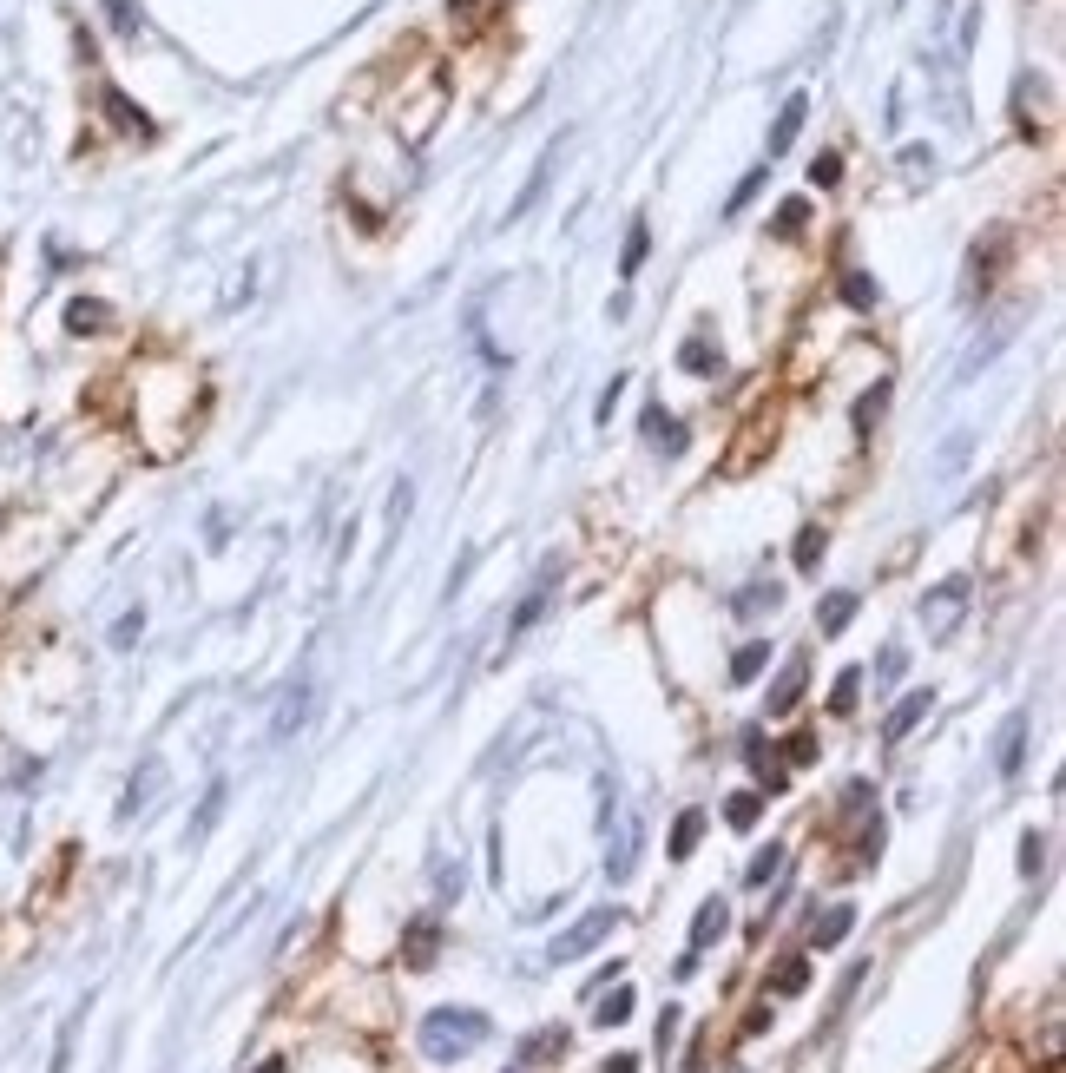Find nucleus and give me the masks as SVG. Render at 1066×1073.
Segmentation results:
<instances>
[{
    "mask_svg": "<svg viewBox=\"0 0 1066 1073\" xmlns=\"http://www.w3.org/2000/svg\"><path fill=\"white\" fill-rule=\"evenodd\" d=\"M487 1034H494V1021H487L481 1008H435V1014H422V1034H415V1041H422L428 1060H441V1067H448V1060L474 1054Z\"/></svg>",
    "mask_w": 1066,
    "mask_h": 1073,
    "instance_id": "nucleus-1",
    "label": "nucleus"
},
{
    "mask_svg": "<svg viewBox=\"0 0 1066 1073\" xmlns=\"http://www.w3.org/2000/svg\"><path fill=\"white\" fill-rule=\"evenodd\" d=\"M612 922H619V909H593V916H580L566 935H553L547 962H580V955H593V948L612 935Z\"/></svg>",
    "mask_w": 1066,
    "mask_h": 1073,
    "instance_id": "nucleus-2",
    "label": "nucleus"
},
{
    "mask_svg": "<svg viewBox=\"0 0 1066 1073\" xmlns=\"http://www.w3.org/2000/svg\"><path fill=\"white\" fill-rule=\"evenodd\" d=\"M803 679H810V659H803V652H790V659L777 665V679H770V692H764V711H770V718H784V711H797V698H803Z\"/></svg>",
    "mask_w": 1066,
    "mask_h": 1073,
    "instance_id": "nucleus-3",
    "label": "nucleus"
},
{
    "mask_svg": "<svg viewBox=\"0 0 1066 1073\" xmlns=\"http://www.w3.org/2000/svg\"><path fill=\"white\" fill-rule=\"evenodd\" d=\"M1027 711H1007V725H1001V738H994V771L1001 777H1020L1027 771Z\"/></svg>",
    "mask_w": 1066,
    "mask_h": 1073,
    "instance_id": "nucleus-4",
    "label": "nucleus"
},
{
    "mask_svg": "<svg viewBox=\"0 0 1066 1073\" xmlns=\"http://www.w3.org/2000/svg\"><path fill=\"white\" fill-rule=\"evenodd\" d=\"M435 955H441V916L428 909V916H415L402 929V962L408 968H435Z\"/></svg>",
    "mask_w": 1066,
    "mask_h": 1073,
    "instance_id": "nucleus-5",
    "label": "nucleus"
},
{
    "mask_svg": "<svg viewBox=\"0 0 1066 1073\" xmlns=\"http://www.w3.org/2000/svg\"><path fill=\"white\" fill-rule=\"evenodd\" d=\"M303 725H310V679H290V685H283L277 718H270V738H277V744H290Z\"/></svg>",
    "mask_w": 1066,
    "mask_h": 1073,
    "instance_id": "nucleus-6",
    "label": "nucleus"
},
{
    "mask_svg": "<svg viewBox=\"0 0 1066 1073\" xmlns=\"http://www.w3.org/2000/svg\"><path fill=\"white\" fill-rule=\"evenodd\" d=\"M165 790V758H145L139 771H132V784H126V797H119V817H139V810H152V797Z\"/></svg>",
    "mask_w": 1066,
    "mask_h": 1073,
    "instance_id": "nucleus-7",
    "label": "nucleus"
},
{
    "mask_svg": "<svg viewBox=\"0 0 1066 1073\" xmlns=\"http://www.w3.org/2000/svg\"><path fill=\"white\" fill-rule=\"evenodd\" d=\"M639 428H645V448H659V455H685V422H678V415H665L659 402H645Z\"/></svg>",
    "mask_w": 1066,
    "mask_h": 1073,
    "instance_id": "nucleus-8",
    "label": "nucleus"
},
{
    "mask_svg": "<svg viewBox=\"0 0 1066 1073\" xmlns=\"http://www.w3.org/2000/svg\"><path fill=\"white\" fill-rule=\"evenodd\" d=\"M724 929H731V902H724V896H705V902H698V916H691V955H705Z\"/></svg>",
    "mask_w": 1066,
    "mask_h": 1073,
    "instance_id": "nucleus-9",
    "label": "nucleus"
},
{
    "mask_svg": "<svg viewBox=\"0 0 1066 1073\" xmlns=\"http://www.w3.org/2000/svg\"><path fill=\"white\" fill-rule=\"evenodd\" d=\"M803 119H810V99H803V93H790V99H784V112H777V126H770V139H764V152H770V158H784L790 145H797Z\"/></svg>",
    "mask_w": 1066,
    "mask_h": 1073,
    "instance_id": "nucleus-10",
    "label": "nucleus"
},
{
    "mask_svg": "<svg viewBox=\"0 0 1066 1073\" xmlns=\"http://www.w3.org/2000/svg\"><path fill=\"white\" fill-rule=\"evenodd\" d=\"M224 804H231V784H224V777H211V790H204L198 817L185 823V843H204V837H211V830H218V817H224Z\"/></svg>",
    "mask_w": 1066,
    "mask_h": 1073,
    "instance_id": "nucleus-11",
    "label": "nucleus"
},
{
    "mask_svg": "<svg viewBox=\"0 0 1066 1073\" xmlns=\"http://www.w3.org/2000/svg\"><path fill=\"white\" fill-rule=\"evenodd\" d=\"M922 718H928V692H902V705L882 718V744H902L915 725H922Z\"/></svg>",
    "mask_w": 1066,
    "mask_h": 1073,
    "instance_id": "nucleus-12",
    "label": "nucleus"
},
{
    "mask_svg": "<svg viewBox=\"0 0 1066 1073\" xmlns=\"http://www.w3.org/2000/svg\"><path fill=\"white\" fill-rule=\"evenodd\" d=\"M547 606H553V567H540V580H533V593H527V600L514 606V619H507V639H520V632H527L533 619L547 613Z\"/></svg>",
    "mask_w": 1066,
    "mask_h": 1073,
    "instance_id": "nucleus-13",
    "label": "nucleus"
},
{
    "mask_svg": "<svg viewBox=\"0 0 1066 1073\" xmlns=\"http://www.w3.org/2000/svg\"><path fill=\"white\" fill-rule=\"evenodd\" d=\"M961 606H968V580H941L935 593L922 600V619H928V626H948Z\"/></svg>",
    "mask_w": 1066,
    "mask_h": 1073,
    "instance_id": "nucleus-14",
    "label": "nucleus"
},
{
    "mask_svg": "<svg viewBox=\"0 0 1066 1073\" xmlns=\"http://www.w3.org/2000/svg\"><path fill=\"white\" fill-rule=\"evenodd\" d=\"M66 330H73V336H99V330H112V303H99V297H73V303H66Z\"/></svg>",
    "mask_w": 1066,
    "mask_h": 1073,
    "instance_id": "nucleus-15",
    "label": "nucleus"
},
{
    "mask_svg": "<svg viewBox=\"0 0 1066 1073\" xmlns=\"http://www.w3.org/2000/svg\"><path fill=\"white\" fill-rule=\"evenodd\" d=\"M698 843H705V810H678L665 856H672V863H685V856H698Z\"/></svg>",
    "mask_w": 1066,
    "mask_h": 1073,
    "instance_id": "nucleus-16",
    "label": "nucleus"
},
{
    "mask_svg": "<svg viewBox=\"0 0 1066 1073\" xmlns=\"http://www.w3.org/2000/svg\"><path fill=\"white\" fill-rule=\"evenodd\" d=\"M777 606H784V586H777V580H751V586L731 600V613H737V619H757V613H777Z\"/></svg>",
    "mask_w": 1066,
    "mask_h": 1073,
    "instance_id": "nucleus-17",
    "label": "nucleus"
},
{
    "mask_svg": "<svg viewBox=\"0 0 1066 1073\" xmlns=\"http://www.w3.org/2000/svg\"><path fill=\"white\" fill-rule=\"evenodd\" d=\"M856 606H863V593H823V606H816V632L836 639V632L856 619Z\"/></svg>",
    "mask_w": 1066,
    "mask_h": 1073,
    "instance_id": "nucleus-18",
    "label": "nucleus"
},
{
    "mask_svg": "<svg viewBox=\"0 0 1066 1073\" xmlns=\"http://www.w3.org/2000/svg\"><path fill=\"white\" fill-rule=\"evenodd\" d=\"M849 929H856V909H849V902H836L830 916H816V922H810V948H836Z\"/></svg>",
    "mask_w": 1066,
    "mask_h": 1073,
    "instance_id": "nucleus-19",
    "label": "nucleus"
},
{
    "mask_svg": "<svg viewBox=\"0 0 1066 1073\" xmlns=\"http://www.w3.org/2000/svg\"><path fill=\"white\" fill-rule=\"evenodd\" d=\"M632 863H639V823H626V830H619V843H612V856H606V883L619 889L632 876Z\"/></svg>",
    "mask_w": 1066,
    "mask_h": 1073,
    "instance_id": "nucleus-20",
    "label": "nucleus"
},
{
    "mask_svg": "<svg viewBox=\"0 0 1066 1073\" xmlns=\"http://www.w3.org/2000/svg\"><path fill=\"white\" fill-rule=\"evenodd\" d=\"M678 369H691V376H718L724 356H718V343H711V336H685V349H678Z\"/></svg>",
    "mask_w": 1066,
    "mask_h": 1073,
    "instance_id": "nucleus-21",
    "label": "nucleus"
},
{
    "mask_svg": "<svg viewBox=\"0 0 1066 1073\" xmlns=\"http://www.w3.org/2000/svg\"><path fill=\"white\" fill-rule=\"evenodd\" d=\"M645 257H652V224H645V218H632L626 251H619V277H639V270H645Z\"/></svg>",
    "mask_w": 1066,
    "mask_h": 1073,
    "instance_id": "nucleus-22",
    "label": "nucleus"
},
{
    "mask_svg": "<svg viewBox=\"0 0 1066 1073\" xmlns=\"http://www.w3.org/2000/svg\"><path fill=\"white\" fill-rule=\"evenodd\" d=\"M106 112H112V126H119V132H139V139H152V119H145V112L132 106L119 86H106Z\"/></svg>",
    "mask_w": 1066,
    "mask_h": 1073,
    "instance_id": "nucleus-23",
    "label": "nucleus"
},
{
    "mask_svg": "<svg viewBox=\"0 0 1066 1073\" xmlns=\"http://www.w3.org/2000/svg\"><path fill=\"white\" fill-rule=\"evenodd\" d=\"M566 1054V1027H540V1034H527L520 1041V1067H540V1060Z\"/></svg>",
    "mask_w": 1066,
    "mask_h": 1073,
    "instance_id": "nucleus-24",
    "label": "nucleus"
},
{
    "mask_svg": "<svg viewBox=\"0 0 1066 1073\" xmlns=\"http://www.w3.org/2000/svg\"><path fill=\"white\" fill-rule=\"evenodd\" d=\"M764 665H770V646H764V639H744V646L731 652V685H751Z\"/></svg>",
    "mask_w": 1066,
    "mask_h": 1073,
    "instance_id": "nucleus-25",
    "label": "nucleus"
},
{
    "mask_svg": "<svg viewBox=\"0 0 1066 1073\" xmlns=\"http://www.w3.org/2000/svg\"><path fill=\"white\" fill-rule=\"evenodd\" d=\"M757 817H764V797H757V790H731V797H724V823H731V830H757Z\"/></svg>",
    "mask_w": 1066,
    "mask_h": 1073,
    "instance_id": "nucleus-26",
    "label": "nucleus"
},
{
    "mask_svg": "<svg viewBox=\"0 0 1066 1073\" xmlns=\"http://www.w3.org/2000/svg\"><path fill=\"white\" fill-rule=\"evenodd\" d=\"M803 988H810V962H803V955H790V962L770 975V1001H790V995H803Z\"/></svg>",
    "mask_w": 1066,
    "mask_h": 1073,
    "instance_id": "nucleus-27",
    "label": "nucleus"
},
{
    "mask_svg": "<svg viewBox=\"0 0 1066 1073\" xmlns=\"http://www.w3.org/2000/svg\"><path fill=\"white\" fill-rule=\"evenodd\" d=\"M777 876H784V843H770V850H757V856H751V869H744V883H751V889L777 883Z\"/></svg>",
    "mask_w": 1066,
    "mask_h": 1073,
    "instance_id": "nucleus-28",
    "label": "nucleus"
},
{
    "mask_svg": "<svg viewBox=\"0 0 1066 1073\" xmlns=\"http://www.w3.org/2000/svg\"><path fill=\"white\" fill-rule=\"evenodd\" d=\"M599 1027H619V1021H632V988L626 981H612V995H599V1014H593Z\"/></svg>",
    "mask_w": 1066,
    "mask_h": 1073,
    "instance_id": "nucleus-29",
    "label": "nucleus"
},
{
    "mask_svg": "<svg viewBox=\"0 0 1066 1073\" xmlns=\"http://www.w3.org/2000/svg\"><path fill=\"white\" fill-rule=\"evenodd\" d=\"M843 303L849 310H876V277L869 270H843Z\"/></svg>",
    "mask_w": 1066,
    "mask_h": 1073,
    "instance_id": "nucleus-30",
    "label": "nucleus"
},
{
    "mask_svg": "<svg viewBox=\"0 0 1066 1073\" xmlns=\"http://www.w3.org/2000/svg\"><path fill=\"white\" fill-rule=\"evenodd\" d=\"M856 692H863V672L849 665V672H836V685H830V711L843 718V711H856Z\"/></svg>",
    "mask_w": 1066,
    "mask_h": 1073,
    "instance_id": "nucleus-31",
    "label": "nucleus"
},
{
    "mask_svg": "<svg viewBox=\"0 0 1066 1073\" xmlns=\"http://www.w3.org/2000/svg\"><path fill=\"white\" fill-rule=\"evenodd\" d=\"M810 185H816V191H836V185H843V152H816V158H810Z\"/></svg>",
    "mask_w": 1066,
    "mask_h": 1073,
    "instance_id": "nucleus-32",
    "label": "nucleus"
},
{
    "mask_svg": "<svg viewBox=\"0 0 1066 1073\" xmlns=\"http://www.w3.org/2000/svg\"><path fill=\"white\" fill-rule=\"evenodd\" d=\"M764 178H770V165H757V172H744V178H737V191H731V198H724V218H737V211L751 205V198H757V185H764Z\"/></svg>",
    "mask_w": 1066,
    "mask_h": 1073,
    "instance_id": "nucleus-33",
    "label": "nucleus"
},
{
    "mask_svg": "<svg viewBox=\"0 0 1066 1073\" xmlns=\"http://www.w3.org/2000/svg\"><path fill=\"white\" fill-rule=\"evenodd\" d=\"M882 409H889V382H876V389L856 402V415H849V422H856V435H869V422H876Z\"/></svg>",
    "mask_w": 1066,
    "mask_h": 1073,
    "instance_id": "nucleus-34",
    "label": "nucleus"
},
{
    "mask_svg": "<svg viewBox=\"0 0 1066 1073\" xmlns=\"http://www.w3.org/2000/svg\"><path fill=\"white\" fill-rule=\"evenodd\" d=\"M803 224H810V205H803V198H784V205H777V224H770V231H777V237H797Z\"/></svg>",
    "mask_w": 1066,
    "mask_h": 1073,
    "instance_id": "nucleus-35",
    "label": "nucleus"
},
{
    "mask_svg": "<svg viewBox=\"0 0 1066 1073\" xmlns=\"http://www.w3.org/2000/svg\"><path fill=\"white\" fill-rule=\"evenodd\" d=\"M1040 869H1047V837L1027 830V837H1020V876H1040Z\"/></svg>",
    "mask_w": 1066,
    "mask_h": 1073,
    "instance_id": "nucleus-36",
    "label": "nucleus"
},
{
    "mask_svg": "<svg viewBox=\"0 0 1066 1073\" xmlns=\"http://www.w3.org/2000/svg\"><path fill=\"white\" fill-rule=\"evenodd\" d=\"M823 547H830V540H823V527H803V534H797V567H803V573H816Z\"/></svg>",
    "mask_w": 1066,
    "mask_h": 1073,
    "instance_id": "nucleus-37",
    "label": "nucleus"
},
{
    "mask_svg": "<svg viewBox=\"0 0 1066 1073\" xmlns=\"http://www.w3.org/2000/svg\"><path fill=\"white\" fill-rule=\"evenodd\" d=\"M145 632V606H132V613H119V626H112V646L119 652H132V639Z\"/></svg>",
    "mask_w": 1066,
    "mask_h": 1073,
    "instance_id": "nucleus-38",
    "label": "nucleus"
},
{
    "mask_svg": "<svg viewBox=\"0 0 1066 1073\" xmlns=\"http://www.w3.org/2000/svg\"><path fill=\"white\" fill-rule=\"evenodd\" d=\"M902 672H909V652H902V646H889V652L876 659V685H895Z\"/></svg>",
    "mask_w": 1066,
    "mask_h": 1073,
    "instance_id": "nucleus-39",
    "label": "nucleus"
},
{
    "mask_svg": "<svg viewBox=\"0 0 1066 1073\" xmlns=\"http://www.w3.org/2000/svg\"><path fill=\"white\" fill-rule=\"evenodd\" d=\"M106 20H112V33H139V7L132 0H106Z\"/></svg>",
    "mask_w": 1066,
    "mask_h": 1073,
    "instance_id": "nucleus-40",
    "label": "nucleus"
},
{
    "mask_svg": "<svg viewBox=\"0 0 1066 1073\" xmlns=\"http://www.w3.org/2000/svg\"><path fill=\"white\" fill-rule=\"evenodd\" d=\"M408 514H415V488H408V481H395V494H389V527H402Z\"/></svg>",
    "mask_w": 1066,
    "mask_h": 1073,
    "instance_id": "nucleus-41",
    "label": "nucleus"
},
{
    "mask_svg": "<svg viewBox=\"0 0 1066 1073\" xmlns=\"http://www.w3.org/2000/svg\"><path fill=\"white\" fill-rule=\"evenodd\" d=\"M672 1041H678V1008H665V1014H659V1034H652V1047H659V1060L672 1054Z\"/></svg>",
    "mask_w": 1066,
    "mask_h": 1073,
    "instance_id": "nucleus-42",
    "label": "nucleus"
},
{
    "mask_svg": "<svg viewBox=\"0 0 1066 1073\" xmlns=\"http://www.w3.org/2000/svg\"><path fill=\"white\" fill-rule=\"evenodd\" d=\"M435 889H441V902L461 896V869H455V863H435Z\"/></svg>",
    "mask_w": 1066,
    "mask_h": 1073,
    "instance_id": "nucleus-43",
    "label": "nucleus"
},
{
    "mask_svg": "<svg viewBox=\"0 0 1066 1073\" xmlns=\"http://www.w3.org/2000/svg\"><path fill=\"white\" fill-rule=\"evenodd\" d=\"M784 751H790V764H816V738H810V731H797Z\"/></svg>",
    "mask_w": 1066,
    "mask_h": 1073,
    "instance_id": "nucleus-44",
    "label": "nucleus"
},
{
    "mask_svg": "<svg viewBox=\"0 0 1066 1073\" xmlns=\"http://www.w3.org/2000/svg\"><path fill=\"white\" fill-rule=\"evenodd\" d=\"M882 837H889V830H882V817H869V830H863V863H876V856H882Z\"/></svg>",
    "mask_w": 1066,
    "mask_h": 1073,
    "instance_id": "nucleus-45",
    "label": "nucleus"
},
{
    "mask_svg": "<svg viewBox=\"0 0 1066 1073\" xmlns=\"http://www.w3.org/2000/svg\"><path fill=\"white\" fill-rule=\"evenodd\" d=\"M902 165H909V172H935V152H928V145H902Z\"/></svg>",
    "mask_w": 1066,
    "mask_h": 1073,
    "instance_id": "nucleus-46",
    "label": "nucleus"
},
{
    "mask_svg": "<svg viewBox=\"0 0 1066 1073\" xmlns=\"http://www.w3.org/2000/svg\"><path fill=\"white\" fill-rule=\"evenodd\" d=\"M961 461H968V435H955V442L941 448V468H961Z\"/></svg>",
    "mask_w": 1066,
    "mask_h": 1073,
    "instance_id": "nucleus-47",
    "label": "nucleus"
},
{
    "mask_svg": "<svg viewBox=\"0 0 1066 1073\" xmlns=\"http://www.w3.org/2000/svg\"><path fill=\"white\" fill-rule=\"evenodd\" d=\"M619 389H626V376H612V389H606V395H599V409H593V415H599V422H612V402H619Z\"/></svg>",
    "mask_w": 1066,
    "mask_h": 1073,
    "instance_id": "nucleus-48",
    "label": "nucleus"
},
{
    "mask_svg": "<svg viewBox=\"0 0 1066 1073\" xmlns=\"http://www.w3.org/2000/svg\"><path fill=\"white\" fill-rule=\"evenodd\" d=\"M764 1027H770V1001H757L751 1021H744V1034H764Z\"/></svg>",
    "mask_w": 1066,
    "mask_h": 1073,
    "instance_id": "nucleus-49",
    "label": "nucleus"
},
{
    "mask_svg": "<svg viewBox=\"0 0 1066 1073\" xmlns=\"http://www.w3.org/2000/svg\"><path fill=\"white\" fill-rule=\"evenodd\" d=\"M606 1073H639V1054H612V1060H606Z\"/></svg>",
    "mask_w": 1066,
    "mask_h": 1073,
    "instance_id": "nucleus-50",
    "label": "nucleus"
},
{
    "mask_svg": "<svg viewBox=\"0 0 1066 1073\" xmlns=\"http://www.w3.org/2000/svg\"><path fill=\"white\" fill-rule=\"evenodd\" d=\"M257 1073H283V1060H264V1067H257Z\"/></svg>",
    "mask_w": 1066,
    "mask_h": 1073,
    "instance_id": "nucleus-51",
    "label": "nucleus"
},
{
    "mask_svg": "<svg viewBox=\"0 0 1066 1073\" xmlns=\"http://www.w3.org/2000/svg\"><path fill=\"white\" fill-rule=\"evenodd\" d=\"M507 1073H527V1067H520V1060H514V1067H507Z\"/></svg>",
    "mask_w": 1066,
    "mask_h": 1073,
    "instance_id": "nucleus-52",
    "label": "nucleus"
}]
</instances>
